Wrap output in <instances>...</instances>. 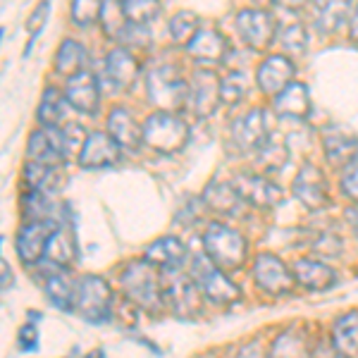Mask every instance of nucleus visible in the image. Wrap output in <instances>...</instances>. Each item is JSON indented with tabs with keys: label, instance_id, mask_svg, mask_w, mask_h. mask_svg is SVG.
<instances>
[{
	"label": "nucleus",
	"instance_id": "36",
	"mask_svg": "<svg viewBox=\"0 0 358 358\" xmlns=\"http://www.w3.org/2000/svg\"><path fill=\"white\" fill-rule=\"evenodd\" d=\"M277 43L282 48V55L287 57H301L308 48V31H306L303 24L299 22H292V24H285L277 31Z\"/></svg>",
	"mask_w": 358,
	"mask_h": 358
},
{
	"label": "nucleus",
	"instance_id": "43",
	"mask_svg": "<svg viewBox=\"0 0 358 358\" xmlns=\"http://www.w3.org/2000/svg\"><path fill=\"white\" fill-rule=\"evenodd\" d=\"M315 248L325 258H334L339 251H342V241H339L337 236H332V234H322L320 239L315 241Z\"/></svg>",
	"mask_w": 358,
	"mask_h": 358
},
{
	"label": "nucleus",
	"instance_id": "25",
	"mask_svg": "<svg viewBox=\"0 0 358 358\" xmlns=\"http://www.w3.org/2000/svg\"><path fill=\"white\" fill-rule=\"evenodd\" d=\"M273 110L277 117L306 120L310 115V110H313L308 86L301 82H292L285 91H280L277 96H273Z\"/></svg>",
	"mask_w": 358,
	"mask_h": 358
},
{
	"label": "nucleus",
	"instance_id": "38",
	"mask_svg": "<svg viewBox=\"0 0 358 358\" xmlns=\"http://www.w3.org/2000/svg\"><path fill=\"white\" fill-rule=\"evenodd\" d=\"M201 31V17L192 13V10H182L170 20V36L172 41L187 48L192 38Z\"/></svg>",
	"mask_w": 358,
	"mask_h": 358
},
{
	"label": "nucleus",
	"instance_id": "48",
	"mask_svg": "<svg viewBox=\"0 0 358 358\" xmlns=\"http://www.w3.org/2000/svg\"><path fill=\"white\" fill-rule=\"evenodd\" d=\"M346 222H349V227L354 229V234L358 236V208H349V210H346Z\"/></svg>",
	"mask_w": 358,
	"mask_h": 358
},
{
	"label": "nucleus",
	"instance_id": "31",
	"mask_svg": "<svg viewBox=\"0 0 358 358\" xmlns=\"http://www.w3.org/2000/svg\"><path fill=\"white\" fill-rule=\"evenodd\" d=\"M45 296L48 301L60 310H74V301H77V282H72L67 273L55 270L45 282Z\"/></svg>",
	"mask_w": 358,
	"mask_h": 358
},
{
	"label": "nucleus",
	"instance_id": "4",
	"mask_svg": "<svg viewBox=\"0 0 358 358\" xmlns=\"http://www.w3.org/2000/svg\"><path fill=\"white\" fill-rule=\"evenodd\" d=\"M189 136H192V129L177 113L155 110L143 122V143L155 153H179L189 143Z\"/></svg>",
	"mask_w": 358,
	"mask_h": 358
},
{
	"label": "nucleus",
	"instance_id": "5",
	"mask_svg": "<svg viewBox=\"0 0 358 358\" xmlns=\"http://www.w3.org/2000/svg\"><path fill=\"white\" fill-rule=\"evenodd\" d=\"M194 282L199 285L201 294H203L206 301L215 303V306H232L241 299V289L224 275V270L215 268L208 256H196L192 261V273Z\"/></svg>",
	"mask_w": 358,
	"mask_h": 358
},
{
	"label": "nucleus",
	"instance_id": "7",
	"mask_svg": "<svg viewBox=\"0 0 358 358\" xmlns=\"http://www.w3.org/2000/svg\"><path fill=\"white\" fill-rule=\"evenodd\" d=\"M60 220L57 217H48V220H27L17 232L15 251L20 261L24 265H38L45 261V253L50 248L55 232L60 229Z\"/></svg>",
	"mask_w": 358,
	"mask_h": 358
},
{
	"label": "nucleus",
	"instance_id": "20",
	"mask_svg": "<svg viewBox=\"0 0 358 358\" xmlns=\"http://www.w3.org/2000/svg\"><path fill=\"white\" fill-rule=\"evenodd\" d=\"M108 134L127 151H136L143 143V124L138 122L131 110L117 106L108 115Z\"/></svg>",
	"mask_w": 358,
	"mask_h": 358
},
{
	"label": "nucleus",
	"instance_id": "9",
	"mask_svg": "<svg viewBox=\"0 0 358 358\" xmlns=\"http://www.w3.org/2000/svg\"><path fill=\"white\" fill-rule=\"evenodd\" d=\"M253 282H256L258 289L270 294V296H287L296 285L292 270L273 253L256 256V261H253Z\"/></svg>",
	"mask_w": 358,
	"mask_h": 358
},
{
	"label": "nucleus",
	"instance_id": "24",
	"mask_svg": "<svg viewBox=\"0 0 358 358\" xmlns=\"http://www.w3.org/2000/svg\"><path fill=\"white\" fill-rule=\"evenodd\" d=\"M322 151H325V158L332 165L346 167L351 160L358 158V138L349 129H344V127L330 124L322 129Z\"/></svg>",
	"mask_w": 358,
	"mask_h": 358
},
{
	"label": "nucleus",
	"instance_id": "30",
	"mask_svg": "<svg viewBox=\"0 0 358 358\" xmlns=\"http://www.w3.org/2000/svg\"><path fill=\"white\" fill-rule=\"evenodd\" d=\"M84 62H86L84 45L79 41H74V38H65L55 53V72L67 79H72V77H77V74L86 72Z\"/></svg>",
	"mask_w": 358,
	"mask_h": 358
},
{
	"label": "nucleus",
	"instance_id": "10",
	"mask_svg": "<svg viewBox=\"0 0 358 358\" xmlns=\"http://www.w3.org/2000/svg\"><path fill=\"white\" fill-rule=\"evenodd\" d=\"M220 82L213 69L208 67H199L194 69L192 79H189V101L187 106L192 108V113L196 117H210L213 113L217 110V106L222 103L220 96Z\"/></svg>",
	"mask_w": 358,
	"mask_h": 358
},
{
	"label": "nucleus",
	"instance_id": "6",
	"mask_svg": "<svg viewBox=\"0 0 358 358\" xmlns=\"http://www.w3.org/2000/svg\"><path fill=\"white\" fill-rule=\"evenodd\" d=\"M113 292L103 277L86 275L77 282V301H74V313L84 317L86 322H106L113 315Z\"/></svg>",
	"mask_w": 358,
	"mask_h": 358
},
{
	"label": "nucleus",
	"instance_id": "3",
	"mask_svg": "<svg viewBox=\"0 0 358 358\" xmlns=\"http://www.w3.org/2000/svg\"><path fill=\"white\" fill-rule=\"evenodd\" d=\"M146 96L158 110L177 113L189 101V82L175 65H155L146 72Z\"/></svg>",
	"mask_w": 358,
	"mask_h": 358
},
{
	"label": "nucleus",
	"instance_id": "19",
	"mask_svg": "<svg viewBox=\"0 0 358 358\" xmlns=\"http://www.w3.org/2000/svg\"><path fill=\"white\" fill-rule=\"evenodd\" d=\"M65 98L69 108H74L82 115H96L101 108V86H98L96 77L91 72H82L77 77L67 79Z\"/></svg>",
	"mask_w": 358,
	"mask_h": 358
},
{
	"label": "nucleus",
	"instance_id": "11",
	"mask_svg": "<svg viewBox=\"0 0 358 358\" xmlns=\"http://www.w3.org/2000/svg\"><path fill=\"white\" fill-rule=\"evenodd\" d=\"M236 34L248 48L268 50L277 41V24L268 10H241L236 15Z\"/></svg>",
	"mask_w": 358,
	"mask_h": 358
},
{
	"label": "nucleus",
	"instance_id": "28",
	"mask_svg": "<svg viewBox=\"0 0 358 358\" xmlns=\"http://www.w3.org/2000/svg\"><path fill=\"white\" fill-rule=\"evenodd\" d=\"M332 346L339 358H358V310H349L334 320Z\"/></svg>",
	"mask_w": 358,
	"mask_h": 358
},
{
	"label": "nucleus",
	"instance_id": "49",
	"mask_svg": "<svg viewBox=\"0 0 358 358\" xmlns=\"http://www.w3.org/2000/svg\"><path fill=\"white\" fill-rule=\"evenodd\" d=\"M277 5H282V8H287V10H299V8H303L308 0H275Z\"/></svg>",
	"mask_w": 358,
	"mask_h": 358
},
{
	"label": "nucleus",
	"instance_id": "50",
	"mask_svg": "<svg viewBox=\"0 0 358 358\" xmlns=\"http://www.w3.org/2000/svg\"><path fill=\"white\" fill-rule=\"evenodd\" d=\"M120 3H124V0H120Z\"/></svg>",
	"mask_w": 358,
	"mask_h": 358
},
{
	"label": "nucleus",
	"instance_id": "33",
	"mask_svg": "<svg viewBox=\"0 0 358 358\" xmlns=\"http://www.w3.org/2000/svg\"><path fill=\"white\" fill-rule=\"evenodd\" d=\"M65 108H67V98L65 94L55 89H48L41 98V106H38V122H41L43 129H57L65 122Z\"/></svg>",
	"mask_w": 358,
	"mask_h": 358
},
{
	"label": "nucleus",
	"instance_id": "41",
	"mask_svg": "<svg viewBox=\"0 0 358 358\" xmlns=\"http://www.w3.org/2000/svg\"><path fill=\"white\" fill-rule=\"evenodd\" d=\"M48 15H50V0H41V3L36 5V10H34V13L29 15L27 31H29V36H31V41L38 36V34L43 31L45 22H48Z\"/></svg>",
	"mask_w": 358,
	"mask_h": 358
},
{
	"label": "nucleus",
	"instance_id": "21",
	"mask_svg": "<svg viewBox=\"0 0 358 358\" xmlns=\"http://www.w3.org/2000/svg\"><path fill=\"white\" fill-rule=\"evenodd\" d=\"M292 273L296 285L308 292H327L337 285V273L327 263L315 261V258H299L292 265Z\"/></svg>",
	"mask_w": 358,
	"mask_h": 358
},
{
	"label": "nucleus",
	"instance_id": "22",
	"mask_svg": "<svg viewBox=\"0 0 358 358\" xmlns=\"http://www.w3.org/2000/svg\"><path fill=\"white\" fill-rule=\"evenodd\" d=\"M138 74H141V65L134 57L131 50H127L124 45L113 48L106 57V77L115 89H131L136 84Z\"/></svg>",
	"mask_w": 358,
	"mask_h": 358
},
{
	"label": "nucleus",
	"instance_id": "47",
	"mask_svg": "<svg viewBox=\"0 0 358 358\" xmlns=\"http://www.w3.org/2000/svg\"><path fill=\"white\" fill-rule=\"evenodd\" d=\"M0 268H3V292H8L13 287V270H10L8 261L0 263Z\"/></svg>",
	"mask_w": 358,
	"mask_h": 358
},
{
	"label": "nucleus",
	"instance_id": "15",
	"mask_svg": "<svg viewBox=\"0 0 358 358\" xmlns=\"http://www.w3.org/2000/svg\"><path fill=\"white\" fill-rule=\"evenodd\" d=\"M120 158H122V146L106 131H91L79 151V163L86 170L113 167L120 163Z\"/></svg>",
	"mask_w": 358,
	"mask_h": 358
},
{
	"label": "nucleus",
	"instance_id": "39",
	"mask_svg": "<svg viewBox=\"0 0 358 358\" xmlns=\"http://www.w3.org/2000/svg\"><path fill=\"white\" fill-rule=\"evenodd\" d=\"M106 15V5L103 0H72V10H69V17L77 27L89 29L94 27L96 22L103 20Z\"/></svg>",
	"mask_w": 358,
	"mask_h": 358
},
{
	"label": "nucleus",
	"instance_id": "44",
	"mask_svg": "<svg viewBox=\"0 0 358 358\" xmlns=\"http://www.w3.org/2000/svg\"><path fill=\"white\" fill-rule=\"evenodd\" d=\"M17 344H20L22 351H36L38 346V332L34 325H24L20 330V337H17Z\"/></svg>",
	"mask_w": 358,
	"mask_h": 358
},
{
	"label": "nucleus",
	"instance_id": "34",
	"mask_svg": "<svg viewBox=\"0 0 358 358\" xmlns=\"http://www.w3.org/2000/svg\"><path fill=\"white\" fill-rule=\"evenodd\" d=\"M77 241H74V234L69 232L65 224H60V229L55 232L53 241H50V248L48 253H45V258H48L50 263H53V268L62 270L67 268L69 263L77 258Z\"/></svg>",
	"mask_w": 358,
	"mask_h": 358
},
{
	"label": "nucleus",
	"instance_id": "32",
	"mask_svg": "<svg viewBox=\"0 0 358 358\" xmlns=\"http://www.w3.org/2000/svg\"><path fill=\"white\" fill-rule=\"evenodd\" d=\"M24 177L31 192H41V194H55L62 187V175L60 167H50L29 160L24 167Z\"/></svg>",
	"mask_w": 358,
	"mask_h": 358
},
{
	"label": "nucleus",
	"instance_id": "26",
	"mask_svg": "<svg viewBox=\"0 0 358 358\" xmlns=\"http://www.w3.org/2000/svg\"><path fill=\"white\" fill-rule=\"evenodd\" d=\"M203 203L210 208L217 215H239L241 208H244V199L239 196V192L234 189L232 182H220V179H213L208 182V187L203 189Z\"/></svg>",
	"mask_w": 358,
	"mask_h": 358
},
{
	"label": "nucleus",
	"instance_id": "40",
	"mask_svg": "<svg viewBox=\"0 0 358 358\" xmlns=\"http://www.w3.org/2000/svg\"><path fill=\"white\" fill-rule=\"evenodd\" d=\"M246 77L241 72H227L220 82V96H222V103L224 106H236V103L244 101L246 96Z\"/></svg>",
	"mask_w": 358,
	"mask_h": 358
},
{
	"label": "nucleus",
	"instance_id": "2",
	"mask_svg": "<svg viewBox=\"0 0 358 358\" xmlns=\"http://www.w3.org/2000/svg\"><path fill=\"white\" fill-rule=\"evenodd\" d=\"M203 253L215 268L234 273L246 263L248 244L244 234L224 222H210L203 232Z\"/></svg>",
	"mask_w": 358,
	"mask_h": 358
},
{
	"label": "nucleus",
	"instance_id": "42",
	"mask_svg": "<svg viewBox=\"0 0 358 358\" xmlns=\"http://www.w3.org/2000/svg\"><path fill=\"white\" fill-rule=\"evenodd\" d=\"M342 192H344L346 199H351L354 203H358V158H354L349 165L344 167Z\"/></svg>",
	"mask_w": 358,
	"mask_h": 358
},
{
	"label": "nucleus",
	"instance_id": "29",
	"mask_svg": "<svg viewBox=\"0 0 358 358\" xmlns=\"http://www.w3.org/2000/svg\"><path fill=\"white\" fill-rule=\"evenodd\" d=\"M351 5L354 0H313L315 24L325 34L339 31V27H344V22L351 17Z\"/></svg>",
	"mask_w": 358,
	"mask_h": 358
},
{
	"label": "nucleus",
	"instance_id": "45",
	"mask_svg": "<svg viewBox=\"0 0 358 358\" xmlns=\"http://www.w3.org/2000/svg\"><path fill=\"white\" fill-rule=\"evenodd\" d=\"M236 358H270L268 354L263 351V346L258 342H251L246 346H241V351L236 354Z\"/></svg>",
	"mask_w": 358,
	"mask_h": 358
},
{
	"label": "nucleus",
	"instance_id": "16",
	"mask_svg": "<svg viewBox=\"0 0 358 358\" xmlns=\"http://www.w3.org/2000/svg\"><path fill=\"white\" fill-rule=\"evenodd\" d=\"M27 155H29V160H34V163L60 167L69 158L60 127H57V129H43L41 127V129L34 131V134L29 136Z\"/></svg>",
	"mask_w": 358,
	"mask_h": 358
},
{
	"label": "nucleus",
	"instance_id": "37",
	"mask_svg": "<svg viewBox=\"0 0 358 358\" xmlns=\"http://www.w3.org/2000/svg\"><path fill=\"white\" fill-rule=\"evenodd\" d=\"M127 24L146 27L160 15V0H124L120 3Z\"/></svg>",
	"mask_w": 358,
	"mask_h": 358
},
{
	"label": "nucleus",
	"instance_id": "12",
	"mask_svg": "<svg viewBox=\"0 0 358 358\" xmlns=\"http://www.w3.org/2000/svg\"><path fill=\"white\" fill-rule=\"evenodd\" d=\"M232 184L241 199H244V203L258 208V210H270V208L280 206L282 201V189L268 175H261V172L236 175Z\"/></svg>",
	"mask_w": 358,
	"mask_h": 358
},
{
	"label": "nucleus",
	"instance_id": "46",
	"mask_svg": "<svg viewBox=\"0 0 358 358\" xmlns=\"http://www.w3.org/2000/svg\"><path fill=\"white\" fill-rule=\"evenodd\" d=\"M349 36H351V41L358 43V3L354 5L351 17H349Z\"/></svg>",
	"mask_w": 358,
	"mask_h": 358
},
{
	"label": "nucleus",
	"instance_id": "13",
	"mask_svg": "<svg viewBox=\"0 0 358 358\" xmlns=\"http://www.w3.org/2000/svg\"><path fill=\"white\" fill-rule=\"evenodd\" d=\"M294 196L308 210H322L325 206H330V187H327L325 172L317 165L306 163L294 179Z\"/></svg>",
	"mask_w": 358,
	"mask_h": 358
},
{
	"label": "nucleus",
	"instance_id": "35",
	"mask_svg": "<svg viewBox=\"0 0 358 358\" xmlns=\"http://www.w3.org/2000/svg\"><path fill=\"white\" fill-rule=\"evenodd\" d=\"M270 358H310L308 342L301 330H287L275 339Z\"/></svg>",
	"mask_w": 358,
	"mask_h": 358
},
{
	"label": "nucleus",
	"instance_id": "8",
	"mask_svg": "<svg viewBox=\"0 0 358 358\" xmlns=\"http://www.w3.org/2000/svg\"><path fill=\"white\" fill-rule=\"evenodd\" d=\"M165 287V306L177 317H199L203 310V294H201L199 285L194 282L192 275L165 273L163 280Z\"/></svg>",
	"mask_w": 358,
	"mask_h": 358
},
{
	"label": "nucleus",
	"instance_id": "23",
	"mask_svg": "<svg viewBox=\"0 0 358 358\" xmlns=\"http://www.w3.org/2000/svg\"><path fill=\"white\" fill-rule=\"evenodd\" d=\"M143 258L163 273H177L187 261V246L177 236H163L143 251Z\"/></svg>",
	"mask_w": 358,
	"mask_h": 358
},
{
	"label": "nucleus",
	"instance_id": "1",
	"mask_svg": "<svg viewBox=\"0 0 358 358\" xmlns=\"http://www.w3.org/2000/svg\"><path fill=\"white\" fill-rule=\"evenodd\" d=\"M124 296L129 299L136 308L146 313H160L165 308V287L163 277L158 275V268H153L146 258H138L124 265L120 275Z\"/></svg>",
	"mask_w": 358,
	"mask_h": 358
},
{
	"label": "nucleus",
	"instance_id": "17",
	"mask_svg": "<svg viewBox=\"0 0 358 358\" xmlns=\"http://www.w3.org/2000/svg\"><path fill=\"white\" fill-rule=\"evenodd\" d=\"M294 77H296V65H294L292 57L275 53V55H268L261 65H258L256 84L263 94L277 96L280 91H285L287 86L294 82Z\"/></svg>",
	"mask_w": 358,
	"mask_h": 358
},
{
	"label": "nucleus",
	"instance_id": "14",
	"mask_svg": "<svg viewBox=\"0 0 358 358\" xmlns=\"http://www.w3.org/2000/svg\"><path fill=\"white\" fill-rule=\"evenodd\" d=\"M273 131H270V120L268 113L263 108H253L246 115L234 120L232 131H229V138L239 151H256L258 146L268 138Z\"/></svg>",
	"mask_w": 358,
	"mask_h": 358
},
{
	"label": "nucleus",
	"instance_id": "27",
	"mask_svg": "<svg viewBox=\"0 0 358 358\" xmlns=\"http://www.w3.org/2000/svg\"><path fill=\"white\" fill-rule=\"evenodd\" d=\"M287 160H289V146L282 136L270 134L261 146L253 151V165L261 175H277L285 170Z\"/></svg>",
	"mask_w": 358,
	"mask_h": 358
},
{
	"label": "nucleus",
	"instance_id": "18",
	"mask_svg": "<svg viewBox=\"0 0 358 358\" xmlns=\"http://www.w3.org/2000/svg\"><path fill=\"white\" fill-rule=\"evenodd\" d=\"M187 53L201 65H220L229 53V43L222 31L213 27H201V31L187 45Z\"/></svg>",
	"mask_w": 358,
	"mask_h": 358
}]
</instances>
